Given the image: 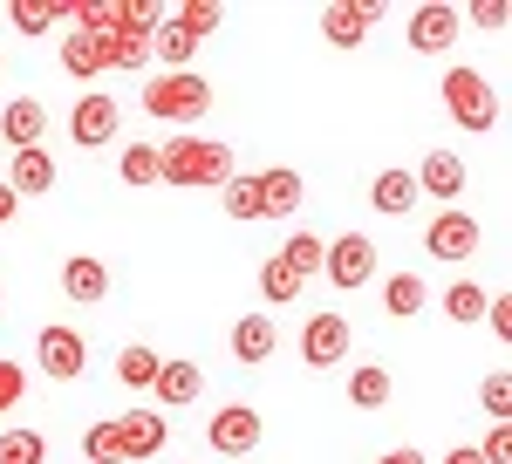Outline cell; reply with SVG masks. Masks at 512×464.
<instances>
[{"mask_svg": "<svg viewBox=\"0 0 512 464\" xmlns=\"http://www.w3.org/2000/svg\"><path fill=\"white\" fill-rule=\"evenodd\" d=\"M158 178L164 185H185V192H219L233 178V151L219 137H171L158 151Z\"/></svg>", "mask_w": 512, "mask_h": 464, "instance_id": "6da1fadb", "label": "cell"}, {"mask_svg": "<svg viewBox=\"0 0 512 464\" xmlns=\"http://www.w3.org/2000/svg\"><path fill=\"white\" fill-rule=\"evenodd\" d=\"M444 110H451L458 130L492 137V130H499V89L478 76V69H451V76H444Z\"/></svg>", "mask_w": 512, "mask_h": 464, "instance_id": "7a4b0ae2", "label": "cell"}, {"mask_svg": "<svg viewBox=\"0 0 512 464\" xmlns=\"http://www.w3.org/2000/svg\"><path fill=\"white\" fill-rule=\"evenodd\" d=\"M144 110L158 116V123H198V116L212 110V82L185 69V76H158L144 82Z\"/></svg>", "mask_w": 512, "mask_h": 464, "instance_id": "3957f363", "label": "cell"}, {"mask_svg": "<svg viewBox=\"0 0 512 464\" xmlns=\"http://www.w3.org/2000/svg\"><path fill=\"white\" fill-rule=\"evenodd\" d=\"M260 437H267V424H260L253 403H226V410L205 417V444H212L219 458H246V451H260Z\"/></svg>", "mask_w": 512, "mask_h": 464, "instance_id": "277c9868", "label": "cell"}, {"mask_svg": "<svg viewBox=\"0 0 512 464\" xmlns=\"http://www.w3.org/2000/svg\"><path fill=\"white\" fill-rule=\"evenodd\" d=\"M35 362L55 376V383H76L82 369H89V342H82L76 328H62V321H48L35 335Z\"/></svg>", "mask_w": 512, "mask_h": 464, "instance_id": "5b68a950", "label": "cell"}, {"mask_svg": "<svg viewBox=\"0 0 512 464\" xmlns=\"http://www.w3.org/2000/svg\"><path fill=\"white\" fill-rule=\"evenodd\" d=\"M164 444H171L164 410H123V417H117V451H123V464H151Z\"/></svg>", "mask_w": 512, "mask_h": 464, "instance_id": "8992f818", "label": "cell"}, {"mask_svg": "<svg viewBox=\"0 0 512 464\" xmlns=\"http://www.w3.org/2000/svg\"><path fill=\"white\" fill-rule=\"evenodd\" d=\"M321 273H328L335 287H369V280H376V239H362V232H342V239L321 253Z\"/></svg>", "mask_w": 512, "mask_h": 464, "instance_id": "52a82bcc", "label": "cell"}, {"mask_svg": "<svg viewBox=\"0 0 512 464\" xmlns=\"http://www.w3.org/2000/svg\"><path fill=\"white\" fill-rule=\"evenodd\" d=\"M117 130H123V110H117V96H103V89H89L76 110H69V137H76L82 151H103Z\"/></svg>", "mask_w": 512, "mask_h": 464, "instance_id": "ba28073f", "label": "cell"}, {"mask_svg": "<svg viewBox=\"0 0 512 464\" xmlns=\"http://www.w3.org/2000/svg\"><path fill=\"white\" fill-rule=\"evenodd\" d=\"M478 239H485V226H478L472 212H444V219H431V232H424L431 260H472Z\"/></svg>", "mask_w": 512, "mask_h": 464, "instance_id": "9c48e42d", "label": "cell"}, {"mask_svg": "<svg viewBox=\"0 0 512 464\" xmlns=\"http://www.w3.org/2000/svg\"><path fill=\"white\" fill-rule=\"evenodd\" d=\"M349 355V321L342 314H315L308 328H301V362L308 369H335Z\"/></svg>", "mask_w": 512, "mask_h": 464, "instance_id": "30bf717a", "label": "cell"}, {"mask_svg": "<svg viewBox=\"0 0 512 464\" xmlns=\"http://www.w3.org/2000/svg\"><path fill=\"white\" fill-rule=\"evenodd\" d=\"M369 28H376V7H369V0H335V7H321V35L335 41V48H362Z\"/></svg>", "mask_w": 512, "mask_h": 464, "instance_id": "8fae6325", "label": "cell"}, {"mask_svg": "<svg viewBox=\"0 0 512 464\" xmlns=\"http://www.w3.org/2000/svg\"><path fill=\"white\" fill-rule=\"evenodd\" d=\"M0 137H7L14 151H41V137H48V110H41L35 96H14V103L0 110Z\"/></svg>", "mask_w": 512, "mask_h": 464, "instance_id": "7c38bea8", "label": "cell"}, {"mask_svg": "<svg viewBox=\"0 0 512 464\" xmlns=\"http://www.w3.org/2000/svg\"><path fill=\"white\" fill-rule=\"evenodd\" d=\"M451 41H458V7H417V14H410V48H417V55H444V48H451Z\"/></svg>", "mask_w": 512, "mask_h": 464, "instance_id": "4fadbf2b", "label": "cell"}, {"mask_svg": "<svg viewBox=\"0 0 512 464\" xmlns=\"http://www.w3.org/2000/svg\"><path fill=\"white\" fill-rule=\"evenodd\" d=\"M274 348H280L274 314H239V321H233V362H246V369H260V362H267Z\"/></svg>", "mask_w": 512, "mask_h": 464, "instance_id": "5bb4252c", "label": "cell"}, {"mask_svg": "<svg viewBox=\"0 0 512 464\" xmlns=\"http://www.w3.org/2000/svg\"><path fill=\"white\" fill-rule=\"evenodd\" d=\"M14 198H48L55 192V157L48 151H14V164H7V178H0Z\"/></svg>", "mask_w": 512, "mask_h": 464, "instance_id": "9a60e30c", "label": "cell"}, {"mask_svg": "<svg viewBox=\"0 0 512 464\" xmlns=\"http://www.w3.org/2000/svg\"><path fill=\"white\" fill-rule=\"evenodd\" d=\"M62 294L82 301V308H103V301H110V267H103V260H89V253H76V260L62 267Z\"/></svg>", "mask_w": 512, "mask_h": 464, "instance_id": "2e32d148", "label": "cell"}, {"mask_svg": "<svg viewBox=\"0 0 512 464\" xmlns=\"http://www.w3.org/2000/svg\"><path fill=\"white\" fill-rule=\"evenodd\" d=\"M410 178H417V198H424V192H431V198H458V192H465V157H458V151H431Z\"/></svg>", "mask_w": 512, "mask_h": 464, "instance_id": "e0dca14e", "label": "cell"}, {"mask_svg": "<svg viewBox=\"0 0 512 464\" xmlns=\"http://www.w3.org/2000/svg\"><path fill=\"white\" fill-rule=\"evenodd\" d=\"M158 410H185L205 396V376H198V362H158Z\"/></svg>", "mask_w": 512, "mask_h": 464, "instance_id": "ac0fdd59", "label": "cell"}, {"mask_svg": "<svg viewBox=\"0 0 512 464\" xmlns=\"http://www.w3.org/2000/svg\"><path fill=\"white\" fill-rule=\"evenodd\" d=\"M301 171H287V164H280V171H260V219H294V212H301Z\"/></svg>", "mask_w": 512, "mask_h": 464, "instance_id": "d6986e66", "label": "cell"}, {"mask_svg": "<svg viewBox=\"0 0 512 464\" xmlns=\"http://www.w3.org/2000/svg\"><path fill=\"white\" fill-rule=\"evenodd\" d=\"M369 205L383 212V219H403V212H417V178L410 171H376V185H369Z\"/></svg>", "mask_w": 512, "mask_h": 464, "instance_id": "ffe728a7", "label": "cell"}, {"mask_svg": "<svg viewBox=\"0 0 512 464\" xmlns=\"http://www.w3.org/2000/svg\"><path fill=\"white\" fill-rule=\"evenodd\" d=\"M103 41V62L110 69H144L151 62V35L144 28H110V35H96Z\"/></svg>", "mask_w": 512, "mask_h": 464, "instance_id": "44dd1931", "label": "cell"}, {"mask_svg": "<svg viewBox=\"0 0 512 464\" xmlns=\"http://www.w3.org/2000/svg\"><path fill=\"white\" fill-rule=\"evenodd\" d=\"M151 55H158L171 76H185V69H192V55H198V41L185 35L178 21H158V28H151Z\"/></svg>", "mask_w": 512, "mask_h": 464, "instance_id": "7402d4cb", "label": "cell"}, {"mask_svg": "<svg viewBox=\"0 0 512 464\" xmlns=\"http://www.w3.org/2000/svg\"><path fill=\"white\" fill-rule=\"evenodd\" d=\"M62 69H69V76H82V82H96L103 69H110V62H103V41L82 35V28H69V35H62Z\"/></svg>", "mask_w": 512, "mask_h": 464, "instance_id": "603a6c76", "label": "cell"}, {"mask_svg": "<svg viewBox=\"0 0 512 464\" xmlns=\"http://www.w3.org/2000/svg\"><path fill=\"white\" fill-rule=\"evenodd\" d=\"M383 308H390L396 321H410V314L431 308V287H424L417 273H390V280H383Z\"/></svg>", "mask_w": 512, "mask_h": 464, "instance_id": "cb8c5ba5", "label": "cell"}, {"mask_svg": "<svg viewBox=\"0 0 512 464\" xmlns=\"http://www.w3.org/2000/svg\"><path fill=\"white\" fill-rule=\"evenodd\" d=\"M7 21H14L21 35H48L55 21H69V0H14Z\"/></svg>", "mask_w": 512, "mask_h": 464, "instance_id": "d4e9b609", "label": "cell"}, {"mask_svg": "<svg viewBox=\"0 0 512 464\" xmlns=\"http://www.w3.org/2000/svg\"><path fill=\"white\" fill-rule=\"evenodd\" d=\"M158 362H164L158 348L130 342V348L117 355V383H123V389H151V383H158Z\"/></svg>", "mask_w": 512, "mask_h": 464, "instance_id": "484cf974", "label": "cell"}, {"mask_svg": "<svg viewBox=\"0 0 512 464\" xmlns=\"http://www.w3.org/2000/svg\"><path fill=\"white\" fill-rule=\"evenodd\" d=\"M349 403H355V410H383V403H390V369L362 362V369L349 376Z\"/></svg>", "mask_w": 512, "mask_h": 464, "instance_id": "4316f807", "label": "cell"}, {"mask_svg": "<svg viewBox=\"0 0 512 464\" xmlns=\"http://www.w3.org/2000/svg\"><path fill=\"white\" fill-rule=\"evenodd\" d=\"M485 308H492V294H485L478 280H451V287H444V314H451V321H485Z\"/></svg>", "mask_w": 512, "mask_h": 464, "instance_id": "83f0119b", "label": "cell"}, {"mask_svg": "<svg viewBox=\"0 0 512 464\" xmlns=\"http://www.w3.org/2000/svg\"><path fill=\"white\" fill-rule=\"evenodd\" d=\"M321 253H328V246H321L315 232H294V239L280 246L274 260H280V267H287V273H301V280H308V273H321Z\"/></svg>", "mask_w": 512, "mask_h": 464, "instance_id": "f1b7e54d", "label": "cell"}, {"mask_svg": "<svg viewBox=\"0 0 512 464\" xmlns=\"http://www.w3.org/2000/svg\"><path fill=\"white\" fill-rule=\"evenodd\" d=\"M0 464H48V437L41 430H0Z\"/></svg>", "mask_w": 512, "mask_h": 464, "instance_id": "f546056e", "label": "cell"}, {"mask_svg": "<svg viewBox=\"0 0 512 464\" xmlns=\"http://www.w3.org/2000/svg\"><path fill=\"white\" fill-rule=\"evenodd\" d=\"M219 205H226V219H260V178H226L219 185Z\"/></svg>", "mask_w": 512, "mask_h": 464, "instance_id": "4dcf8cb0", "label": "cell"}, {"mask_svg": "<svg viewBox=\"0 0 512 464\" xmlns=\"http://www.w3.org/2000/svg\"><path fill=\"white\" fill-rule=\"evenodd\" d=\"M82 464H123V451H117V417H103V424L82 430Z\"/></svg>", "mask_w": 512, "mask_h": 464, "instance_id": "1f68e13d", "label": "cell"}, {"mask_svg": "<svg viewBox=\"0 0 512 464\" xmlns=\"http://www.w3.org/2000/svg\"><path fill=\"white\" fill-rule=\"evenodd\" d=\"M117 178L123 185H158V144H130L117 157Z\"/></svg>", "mask_w": 512, "mask_h": 464, "instance_id": "d6a6232c", "label": "cell"}, {"mask_svg": "<svg viewBox=\"0 0 512 464\" xmlns=\"http://www.w3.org/2000/svg\"><path fill=\"white\" fill-rule=\"evenodd\" d=\"M294 294H301V273H287L280 260H260V301L280 308V301H294Z\"/></svg>", "mask_w": 512, "mask_h": 464, "instance_id": "836d02e7", "label": "cell"}, {"mask_svg": "<svg viewBox=\"0 0 512 464\" xmlns=\"http://www.w3.org/2000/svg\"><path fill=\"white\" fill-rule=\"evenodd\" d=\"M171 21H178V28H185L192 41H205L212 28H219V21H226V14H219V0H185V7H178Z\"/></svg>", "mask_w": 512, "mask_h": 464, "instance_id": "e575fe53", "label": "cell"}, {"mask_svg": "<svg viewBox=\"0 0 512 464\" xmlns=\"http://www.w3.org/2000/svg\"><path fill=\"white\" fill-rule=\"evenodd\" d=\"M478 396H485V410H492V417H499V424H506V417H512V376H506V369H492V376H485V389H478Z\"/></svg>", "mask_w": 512, "mask_h": 464, "instance_id": "d590c367", "label": "cell"}, {"mask_svg": "<svg viewBox=\"0 0 512 464\" xmlns=\"http://www.w3.org/2000/svg\"><path fill=\"white\" fill-rule=\"evenodd\" d=\"M21 389H28V369H21V362H7V355H0V417H7V410H14V403H21Z\"/></svg>", "mask_w": 512, "mask_h": 464, "instance_id": "8d00e7d4", "label": "cell"}, {"mask_svg": "<svg viewBox=\"0 0 512 464\" xmlns=\"http://www.w3.org/2000/svg\"><path fill=\"white\" fill-rule=\"evenodd\" d=\"M458 21H478V28H506V0H478V7H465Z\"/></svg>", "mask_w": 512, "mask_h": 464, "instance_id": "74e56055", "label": "cell"}, {"mask_svg": "<svg viewBox=\"0 0 512 464\" xmlns=\"http://www.w3.org/2000/svg\"><path fill=\"white\" fill-rule=\"evenodd\" d=\"M485 464H512V430L506 424H492V437H485V451H478Z\"/></svg>", "mask_w": 512, "mask_h": 464, "instance_id": "f35d334b", "label": "cell"}, {"mask_svg": "<svg viewBox=\"0 0 512 464\" xmlns=\"http://www.w3.org/2000/svg\"><path fill=\"white\" fill-rule=\"evenodd\" d=\"M485 321H492V335H499V342H506V335H512V308H506V301H499V294H492V308H485Z\"/></svg>", "mask_w": 512, "mask_h": 464, "instance_id": "ab89813d", "label": "cell"}, {"mask_svg": "<svg viewBox=\"0 0 512 464\" xmlns=\"http://www.w3.org/2000/svg\"><path fill=\"white\" fill-rule=\"evenodd\" d=\"M14 212H21V198H14V192H7V185H0V226H7Z\"/></svg>", "mask_w": 512, "mask_h": 464, "instance_id": "60d3db41", "label": "cell"}, {"mask_svg": "<svg viewBox=\"0 0 512 464\" xmlns=\"http://www.w3.org/2000/svg\"><path fill=\"white\" fill-rule=\"evenodd\" d=\"M376 464H431L424 451H390V458H376Z\"/></svg>", "mask_w": 512, "mask_h": 464, "instance_id": "b9f144b4", "label": "cell"}, {"mask_svg": "<svg viewBox=\"0 0 512 464\" xmlns=\"http://www.w3.org/2000/svg\"><path fill=\"white\" fill-rule=\"evenodd\" d=\"M444 464H485V458H478L472 444H458V451H451V458H444Z\"/></svg>", "mask_w": 512, "mask_h": 464, "instance_id": "7bdbcfd3", "label": "cell"}, {"mask_svg": "<svg viewBox=\"0 0 512 464\" xmlns=\"http://www.w3.org/2000/svg\"><path fill=\"white\" fill-rule=\"evenodd\" d=\"M0 69H7V62H0Z\"/></svg>", "mask_w": 512, "mask_h": 464, "instance_id": "ee69618b", "label": "cell"}]
</instances>
